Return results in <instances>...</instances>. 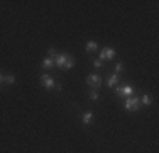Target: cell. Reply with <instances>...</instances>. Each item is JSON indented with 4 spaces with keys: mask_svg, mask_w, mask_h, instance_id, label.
Here are the masks:
<instances>
[{
    "mask_svg": "<svg viewBox=\"0 0 159 153\" xmlns=\"http://www.w3.org/2000/svg\"><path fill=\"white\" fill-rule=\"evenodd\" d=\"M75 67V58L71 55H68V60H66V65L63 67V70H71Z\"/></svg>",
    "mask_w": 159,
    "mask_h": 153,
    "instance_id": "7",
    "label": "cell"
},
{
    "mask_svg": "<svg viewBox=\"0 0 159 153\" xmlns=\"http://www.w3.org/2000/svg\"><path fill=\"white\" fill-rule=\"evenodd\" d=\"M120 72H124V63H117L115 65V75H119Z\"/></svg>",
    "mask_w": 159,
    "mask_h": 153,
    "instance_id": "14",
    "label": "cell"
},
{
    "mask_svg": "<svg viewBox=\"0 0 159 153\" xmlns=\"http://www.w3.org/2000/svg\"><path fill=\"white\" fill-rule=\"evenodd\" d=\"M48 53H49V58H54V56L58 55V51H56L54 48H49V51H48Z\"/></svg>",
    "mask_w": 159,
    "mask_h": 153,
    "instance_id": "16",
    "label": "cell"
},
{
    "mask_svg": "<svg viewBox=\"0 0 159 153\" xmlns=\"http://www.w3.org/2000/svg\"><path fill=\"white\" fill-rule=\"evenodd\" d=\"M41 83H43V87L44 89H48V90H51V89H54V80L51 78L48 73H44V75H41Z\"/></svg>",
    "mask_w": 159,
    "mask_h": 153,
    "instance_id": "3",
    "label": "cell"
},
{
    "mask_svg": "<svg viewBox=\"0 0 159 153\" xmlns=\"http://www.w3.org/2000/svg\"><path fill=\"white\" fill-rule=\"evenodd\" d=\"M2 80H3V76H2V73H0V82H2Z\"/></svg>",
    "mask_w": 159,
    "mask_h": 153,
    "instance_id": "19",
    "label": "cell"
},
{
    "mask_svg": "<svg viewBox=\"0 0 159 153\" xmlns=\"http://www.w3.org/2000/svg\"><path fill=\"white\" fill-rule=\"evenodd\" d=\"M3 80H5L7 83H14V82H16V76H14V75H5V76H3Z\"/></svg>",
    "mask_w": 159,
    "mask_h": 153,
    "instance_id": "13",
    "label": "cell"
},
{
    "mask_svg": "<svg viewBox=\"0 0 159 153\" xmlns=\"http://www.w3.org/2000/svg\"><path fill=\"white\" fill-rule=\"evenodd\" d=\"M122 94L124 95H132V94H134V89L129 87V85H125V87H122Z\"/></svg>",
    "mask_w": 159,
    "mask_h": 153,
    "instance_id": "12",
    "label": "cell"
},
{
    "mask_svg": "<svg viewBox=\"0 0 159 153\" xmlns=\"http://www.w3.org/2000/svg\"><path fill=\"white\" fill-rule=\"evenodd\" d=\"M54 65L56 67H59V68H63L64 65H66V60H68V55H64V53H58V55L54 56Z\"/></svg>",
    "mask_w": 159,
    "mask_h": 153,
    "instance_id": "4",
    "label": "cell"
},
{
    "mask_svg": "<svg viewBox=\"0 0 159 153\" xmlns=\"http://www.w3.org/2000/svg\"><path fill=\"white\" fill-rule=\"evenodd\" d=\"M139 101H141V104H144V106H151V104H152V97H151V95H147V94H144Z\"/></svg>",
    "mask_w": 159,
    "mask_h": 153,
    "instance_id": "8",
    "label": "cell"
},
{
    "mask_svg": "<svg viewBox=\"0 0 159 153\" xmlns=\"http://www.w3.org/2000/svg\"><path fill=\"white\" fill-rule=\"evenodd\" d=\"M115 94L119 95V97H122V95H124V94H122V85H119V87L115 89Z\"/></svg>",
    "mask_w": 159,
    "mask_h": 153,
    "instance_id": "18",
    "label": "cell"
},
{
    "mask_svg": "<svg viewBox=\"0 0 159 153\" xmlns=\"http://www.w3.org/2000/svg\"><path fill=\"white\" fill-rule=\"evenodd\" d=\"M117 83H119V75L113 73V75H110V76L107 78V85H108V87H115Z\"/></svg>",
    "mask_w": 159,
    "mask_h": 153,
    "instance_id": "6",
    "label": "cell"
},
{
    "mask_svg": "<svg viewBox=\"0 0 159 153\" xmlns=\"http://www.w3.org/2000/svg\"><path fill=\"white\" fill-rule=\"evenodd\" d=\"M113 56H115V49H113V48H103V49H102V53H100V58H98V60H100V61H107V60L110 61Z\"/></svg>",
    "mask_w": 159,
    "mask_h": 153,
    "instance_id": "2",
    "label": "cell"
},
{
    "mask_svg": "<svg viewBox=\"0 0 159 153\" xmlns=\"http://www.w3.org/2000/svg\"><path fill=\"white\" fill-rule=\"evenodd\" d=\"M92 117H93V112H92V111H88V112H85V114H83V122H85V124H90V121H92Z\"/></svg>",
    "mask_w": 159,
    "mask_h": 153,
    "instance_id": "11",
    "label": "cell"
},
{
    "mask_svg": "<svg viewBox=\"0 0 159 153\" xmlns=\"http://www.w3.org/2000/svg\"><path fill=\"white\" fill-rule=\"evenodd\" d=\"M90 99H92L93 102L98 101V94H97V90H92V92H90Z\"/></svg>",
    "mask_w": 159,
    "mask_h": 153,
    "instance_id": "15",
    "label": "cell"
},
{
    "mask_svg": "<svg viewBox=\"0 0 159 153\" xmlns=\"http://www.w3.org/2000/svg\"><path fill=\"white\" fill-rule=\"evenodd\" d=\"M86 82H88V83H90V85H92L95 90H97L98 87L102 85V78H100L98 75H88V78H86Z\"/></svg>",
    "mask_w": 159,
    "mask_h": 153,
    "instance_id": "5",
    "label": "cell"
},
{
    "mask_svg": "<svg viewBox=\"0 0 159 153\" xmlns=\"http://www.w3.org/2000/svg\"><path fill=\"white\" fill-rule=\"evenodd\" d=\"M102 65H103V61H100V60H93V67H95V68H102Z\"/></svg>",
    "mask_w": 159,
    "mask_h": 153,
    "instance_id": "17",
    "label": "cell"
},
{
    "mask_svg": "<svg viewBox=\"0 0 159 153\" xmlns=\"http://www.w3.org/2000/svg\"><path fill=\"white\" fill-rule=\"evenodd\" d=\"M52 67H54V60H52V58H46L43 61V68H44V70H49V68H52Z\"/></svg>",
    "mask_w": 159,
    "mask_h": 153,
    "instance_id": "9",
    "label": "cell"
},
{
    "mask_svg": "<svg viewBox=\"0 0 159 153\" xmlns=\"http://www.w3.org/2000/svg\"><path fill=\"white\" fill-rule=\"evenodd\" d=\"M139 107H141V101H139L137 97H129L125 101V109L127 111H139Z\"/></svg>",
    "mask_w": 159,
    "mask_h": 153,
    "instance_id": "1",
    "label": "cell"
},
{
    "mask_svg": "<svg viewBox=\"0 0 159 153\" xmlns=\"http://www.w3.org/2000/svg\"><path fill=\"white\" fill-rule=\"evenodd\" d=\"M85 48H86V51H88V53H92V51H95V49L98 48V44H97V41H88Z\"/></svg>",
    "mask_w": 159,
    "mask_h": 153,
    "instance_id": "10",
    "label": "cell"
}]
</instances>
